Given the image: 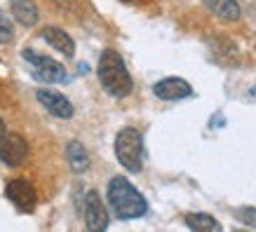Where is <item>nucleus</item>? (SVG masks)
<instances>
[{"label":"nucleus","instance_id":"nucleus-13","mask_svg":"<svg viewBox=\"0 0 256 232\" xmlns=\"http://www.w3.org/2000/svg\"><path fill=\"white\" fill-rule=\"evenodd\" d=\"M66 157H68L70 169L78 171V174L87 171V167H90V155H87L85 146L80 141H70L68 146H66Z\"/></svg>","mask_w":256,"mask_h":232},{"label":"nucleus","instance_id":"nucleus-14","mask_svg":"<svg viewBox=\"0 0 256 232\" xmlns=\"http://www.w3.org/2000/svg\"><path fill=\"white\" fill-rule=\"evenodd\" d=\"M186 225L195 232H218L221 223L210 214H186Z\"/></svg>","mask_w":256,"mask_h":232},{"label":"nucleus","instance_id":"nucleus-1","mask_svg":"<svg viewBox=\"0 0 256 232\" xmlns=\"http://www.w3.org/2000/svg\"><path fill=\"white\" fill-rule=\"evenodd\" d=\"M108 204L113 214L122 221H132V218L146 216L148 204L144 200V195L122 176L110 178L108 183Z\"/></svg>","mask_w":256,"mask_h":232},{"label":"nucleus","instance_id":"nucleus-16","mask_svg":"<svg viewBox=\"0 0 256 232\" xmlns=\"http://www.w3.org/2000/svg\"><path fill=\"white\" fill-rule=\"evenodd\" d=\"M235 216H238V221H242V223L254 225L256 228V209H252V207H240V209L235 211Z\"/></svg>","mask_w":256,"mask_h":232},{"label":"nucleus","instance_id":"nucleus-2","mask_svg":"<svg viewBox=\"0 0 256 232\" xmlns=\"http://www.w3.org/2000/svg\"><path fill=\"white\" fill-rule=\"evenodd\" d=\"M99 80L104 89L116 96V99H124L127 94L132 92V75L130 70L124 66L122 56L118 54L116 49H104L101 52V59H99Z\"/></svg>","mask_w":256,"mask_h":232},{"label":"nucleus","instance_id":"nucleus-19","mask_svg":"<svg viewBox=\"0 0 256 232\" xmlns=\"http://www.w3.org/2000/svg\"><path fill=\"white\" fill-rule=\"evenodd\" d=\"M122 2H130V0H122Z\"/></svg>","mask_w":256,"mask_h":232},{"label":"nucleus","instance_id":"nucleus-5","mask_svg":"<svg viewBox=\"0 0 256 232\" xmlns=\"http://www.w3.org/2000/svg\"><path fill=\"white\" fill-rule=\"evenodd\" d=\"M82 214H85V225L87 230L92 232H101L108 228V211L104 207V200L99 197L96 190H90L82 204Z\"/></svg>","mask_w":256,"mask_h":232},{"label":"nucleus","instance_id":"nucleus-4","mask_svg":"<svg viewBox=\"0 0 256 232\" xmlns=\"http://www.w3.org/2000/svg\"><path fill=\"white\" fill-rule=\"evenodd\" d=\"M22 56L31 63L36 77H40L42 82H64V80L68 77L66 75V68H64L62 63L54 61V59H50V56L38 54V52H33V49H24Z\"/></svg>","mask_w":256,"mask_h":232},{"label":"nucleus","instance_id":"nucleus-18","mask_svg":"<svg viewBox=\"0 0 256 232\" xmlns=\"http://www.w3.org/2000/svg\"><path fill=\"white\" fill-rule=\"evenodd\" d=\"M249 94H252V96H256V87H252V89H249Z\"/></svg>","mask_w":256,"mask_h":232},{"label":"nucleus","instance_id":"nucleus-12","mask_svg":"<svg viewBox=\"0 0 256 232\" xmlns=\"http://www.w3.org/2000/svg\"><path fill=\"white\" fill-rule=\"evenodd\" d=\"M12 14L22 26H36L38 23V7L33 0H10Z\"/></svg>","mask_w":256,"mask_h":232},{"label":"nucleus","instance_id":"nucleus-17","mask_svg":"<svg viewBox=\"0 0 256 232\" xmlns=\"http://www.w3.org/2000/svg\"><path fill=\"white\" fill-rule=\"evenodd\" d=\"M5 136H8V129H5V122H2V117H0V143H2Z\"/></svg>","mask_w":256,"mask_h":232},{"label":"nucleus","instance_id":"nucleus-10","mask_svg":"<svg viewBox=\"0 0 256 232\" xmlns=\"http://www.w3.org/2000/svg\"><path fill=\"white\" fill-rule=\"evenodd\" d=\"M42 38L50 42V47H54L56 52H62L66 56L76 54V42L66 31H62L59 26H45L42 28Z\"/></svg>","mask_w":256,"mask_h":232},{"label":"nucleus","instance_id":"nucleus-6","mask_svg":"<svg viewBox=\"0 0 256 232\" xmlns=\"http://www.w3.org/2000/svg\"><path fill=\"white\" fill-rule=\"evenodd\" d=\"M8 197L10 202L14 204L19 211H33L36 209V204H38V195L33 190V186L28 181H24V178H14V181H10L8 183Z\"/></svg>","mask_w":256,"mask_h":232},{"label":"nucleus","instance_id":"nucleus-11","mask_svg":"<svg viewBox=\"0 0 256 232\" xmlns=\"http://www.w3.org/2000/svg\"><path fill=\"white\" fill-rule=\"evenodd\" d=\"M204 7L210 9L214 16L224 21H238L240 19V5L238 0H202Z\"/></svg>","mask_w":256,"mask_h":232},{"label":"nucleus","instance_id":"nucleus-9","mask_svg":"<svg viewBox=\"0 0 256 232\" xmlns=\"http://www.w3.org/2000/svg\"><path fill=\"white\" fill-rule=\"evenodd\" d=\"M158 99L162 101H178V99H188L193 94V87L188 85L184 77H164L153 87Z\"/></svg>","mask_w":256,"mask_h":232},{"label":"nucleus","instance_id":"nucleus-8","mask_svg":"<svg viewBox=\"0 0 256 232\" xmlns=\"http://www.w3.org/2000/svg\"><path fill=\"white\" fill-rule=\"evenodd\" d=\"M36 96H38V101L45 106L47 113H52L54 117H62V120L73 117V103H70L64 94L52 92V89H38Z\"/></svg>","mask_w":256,"mask_h":232},{"label":"nucleus","instance_id":"nucleus-15","mask_svg":"<svg viewBox=\"0 0 256 232\" xmlns=\"http://www.w3.org/2000/svg\"><path fill=\"white\" fill-rule=\"evenodd\" d=\"M14 38V26L10 21V16L5 12H0V45H5V42H12Z\"/></svg>","mask_w":256,"mask_h":232},{"label":"nucleus","instance_id":"nucleus-7","mask_svg":"<svg viewBox=\"0 0 256 232\" xmlns=\"http://www.w3.org/2000/svg\"><path fill=\"white\" fill-rule=\"evenodd\" d=\"M28 157V143L19 134H8L0 143V160L8 167H22Z\"/></svg>","mask_w":256,"mask_h":232},{"label":"nucleus","instance_id":"nucleus-3","mask_svg":"<svg viewBox=\"0 0 256 232\" xmlns=\"http://www.w3.org/2000/svg\"><path fill=\"white\" fill-rule=\"evenodd\" d=\"M116 157L127 171H141L144 167V139L134 127H124L116 136Z\"/></svg>","mask_w":256,"mask_h":232}]
</instances>
